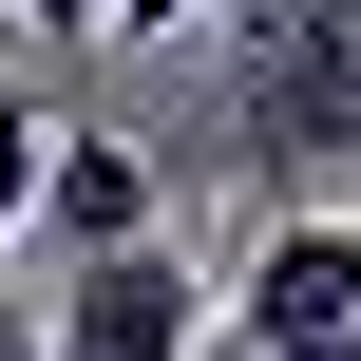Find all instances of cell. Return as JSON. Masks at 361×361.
<instances>
[{
  "instance_id": "cell-7",
  "label": "cell",
  "mask_w": 361,
  "mask_h": 361,
  "mask_svg": "<svg viewBox=\"0 0 361 361\" xmlns=\"http://www.w3.org/2000/svg\"><path fill=\"white\" fill-rule=\"evenodd\" d=\"M171 19H190V0H114V38H171Z\"/></svg>"
},
{
  "instance_id": "cell-5",
  "label": "cell",
  "mask_w": 361,
  "mask_h": 361,
  "mask_svg": "<svg viewBox=\"0 0 361 361\" xmlns=\"http://www.w3.org/2000/svg\"><path fill=\"white\" fill-rule=\"evenodd\" d=\"M38 171H57V114H38V95H19V76H0V247H19V228H38Z\"/></svg>"
},
{
  "instance_id": "cell-3",
  "label": "cell",
  "mask_w": 361,
  "mask_h": 361,
  "mask_svg": "<svg viewBox=\"0 0 361 361\" xmlns=\"http://www.w3.org/2000/svg\"><path fill=\"white\" fill-rule=\"evenodd\" d=\"M228 343H247V361L361 343V209H286V228L228 267Z\"/></svg>"
},
{
  "instance_id": "cell-6",
  "label": "cell",
  "mask_w": 361,
  "mask_h": 361,
  "mask_svg": "<svg viewBox=\"0 0 361 361\" xmlns=\"http://www.w3.org/2000/svg\"><path fill=\"white\" fill-rule=\"evenodd\" d=\"M19 38H114V0H19Z\"/></svg>"
},
{
  "instance_id": "cell-8",
  "label": "cell",
  "mask_w": 361,
  "mask_h": 361,
  "mask_svg": "<svg viewBox=\"0 0 361 361\" xmlns=\"http://www.w3.org/2000/svg\"><path fill=\"white\" fill-rule=\"evenodd\" d=\"M209 361H247V343H209ZM305 361H361V343H305Z\"/></svg>"
},
{
  "instance_id": "cell-1",
  "label": "cell",
  "mask_w": 361,
  "mask_h": 361,
  "mask_svg": "<svg viewBox=\"0 0 361 361\" xmlns=\"http://www.w3.org/2000/svg\"><path fill=\"white\" fill-rule=\"evenodd\" d=\"M228 152L267 171V228L305 171H361V0H228Z\"/></svg>"
},
{
  "instance_id": "cell-4",
  "label": "cell",
  "mask_w": 361,
  "mask_h": 361,
  "mask_svg": "<svg viewBox=\"0 0 361 361\" xmlns=\"http://www.w3.org/2000/svg\"><path fill=\"white\" fill-rule=\"evenodd\" d=\"M38 247H57V286L114 267V247H152V171H133L114 133H57V171H38Z\"/></svg>"
},
{
  "instance_id": "cell-2",
  "label": "cell",
  "mask_w": 361,
  "mask_h": 361,
  "mask_svg": "<svg viewBox=\"0 0 361 361\" xmlns=\"http://www.w3.org/2000/svg\"><path fill=\"white\" fill-rule=\"evenodd\" d=\"M209 343H228V286L152 228V247H114V267L57 286V343H38V361H209Z\"/></svg>"
}]
</instances>
